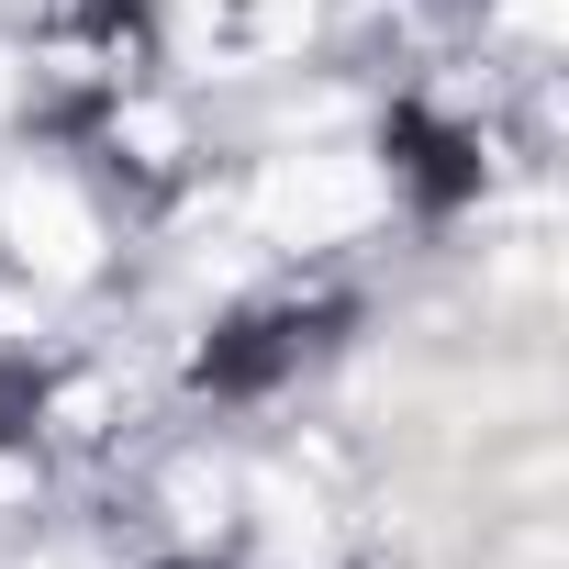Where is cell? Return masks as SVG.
<instances>
[{
	"label": "cell",
	"mask_w": 569,
	"mask_h": 569,
	"mask_svg": "<svg viewBox=\"0 0 569 569\" xmlns=\"http://www.w3.org/2000/svg\"><path fill=\"white\" fill-rule=\"evenodd\" d=\"M246 212H257L268 246H347V234H369L391 212V179L358 146H291V157L257 168V201Z\"/></svg>",
	"instance_id": "1"
},
{
	"label": "cell",
	"mask_w": 569,
	"mask_h": 569,
	"mask_svg": "<svg viewBox=\"0 0 569 569\" xmlns=\"http://www.w3.org/2000/svg\"><path fill=\"white\" fill-rule=\"evenodd\" d=\"M0 246H12V268L23 279H46V291H79V279L101 268V212H90V190L68 179V168H23L12 190H0Z\"/></svg>",
	"instance_id": "2"
},
{
	"label": "cell",
	"mask_w": 569,
	"mask_h": 569,
	"mask_svg": "<svg viewBox=\"0 0 569 569\" xmlns=\"http://www.w3.org/2000/svg\"><path fill=\"white\" fill-rule=\"evenodd\" d=\"M168 12H179L190 57H212V68H268L313 34V0H168Z\"/></svg>",
	"instance_id": "3"
},
{
	"label": "cell",
	"mask_w": 569,
	"mask_h": 569,
	"mask_svg": "<svg viewBox=\"0 0 569 569\" xmlns=\"http://www.w3.org/2000/svg\"><path fill=\"white\" fill-rule=\"evenodd\" d=\"M112 134L134 146V168H179V146H190L168 101H123V112H112Z\"/></svg>",
	"instance_id": "4"
},
{
	"label": "cell",
	"mask_w": 569,
	"mask_h": 569,
	"mask_svg": "<svg viewBox=\"0 0 569 569\" xmlns=\"http://www.w3.org/2000/svg\"><path fill=\"white\" fill-rule=\"evenodd\" d=\"M23 90H34V68H23V46H0V123L23 112Z\"/></svg>",
	"instance_id": "5"
}]
</instances>
